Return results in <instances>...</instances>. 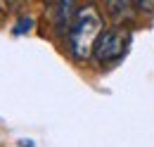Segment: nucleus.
Instances as JSON below:
<instances>
[{"instance_id": "nucleus-1", "label": "nucleus", "mask_w": 154, "mask_h": 147, "mask_svg": "<svg viewBox=\"0 0 154 147\" xmlns=\"http://www.w3.org/2000/svg\"><path fill=\"white\" fill-rule=\"evenodd\" d=\"M102 36V19L93 7L78 10L74 24L69 29V48L76 59H88Z\"/></svg>"}, {"instance_id": "nucleus-2", "label": "nucleus", "mask_w": 154, "mask_h": 147, "mask_svg": "<svg viewBox=\"0 0 154 147\" xmlns=\"http://www.w3.org/2000/svg\"><path fill=\"white\" fill-rule=\"evenodd\" d=\"M93 55L100 59V62H109V59H119L123 55V33L119 29H107L102 31V36L97 40Z\"/></svg>"}, {"instance_id": "nucleus-3", "label": "nucleus", "mask_w": 154, "mask_h": 147, "mask_svg": "<svg viewBox=\"0 0 154 147\" xmlns=\"http://www.w3.org/2000/svg\"><path fill=\"white\" fill-rule=\"evenodd\" d=\"M74 2H57V26L59 29H64V26H69L71 29V24H74Z\"/></svg>"}, {"instance_id": "nucleus-4", "label": "nucleus", "mask_w": 154, "mask_h": 147, "mask_svg": "<svg viewBox=\"0 0 154 147\" xmlns=\"http://www.w3.org/2000/svg\"><path fill=\"white\" fill-rule=\"evenodd\" d=\"M31 29H33V19L31 17H21L19 21H17V26H14V33L21 36V33H26V31H31Z\"/></svg>"}]
</instances>
